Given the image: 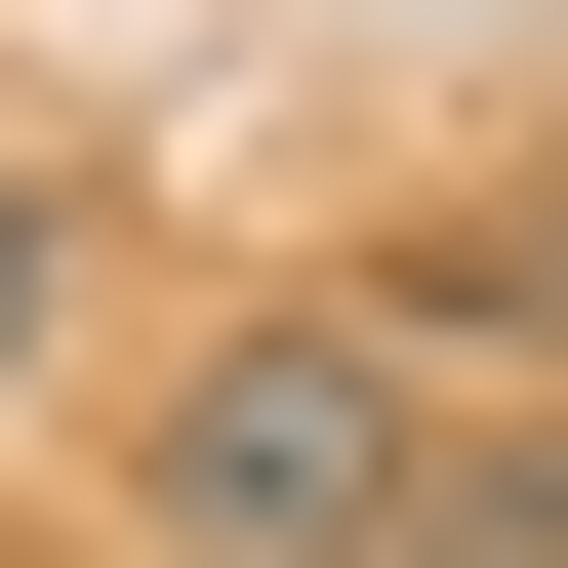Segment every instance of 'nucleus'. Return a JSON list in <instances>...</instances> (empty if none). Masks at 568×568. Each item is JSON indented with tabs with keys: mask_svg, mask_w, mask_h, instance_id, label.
Segmentation results:
<instances>
[{
	"mask_svg": "<svg viewBox=\"0 0 568 568\" xmlns=\"http://www.w3.org/2000/svg\"><path fill=\"white\" fill-rule=\"evenodd\" d=\"M447 568H568V406L528 366H447Z\"/></svg>",
	"mask_w": 568,
	"mask_h": 568,
	"instance_id": "f03ea898",
	"label": "nucleus"
},
{
	"mask_svg": "<svg viewBox=\"0 0 568 568\" xmlns=\"http://www.w3.org/2000/svg\"><path fill=\"white\" fill-rule=\"evenodd\" d=\"M447 366H487L447 284H244L163 366V447H122L163 568H447Z\"/></svg>",
	"mask_w": 568,
	"mask_h": 568,
	"instance_id": "f257e3e1",
	"label": "nucleus"
},
{
	"mask_svg": "<svg viewBox=\"0 0 568 568\" xmlns=\"http://www.w3.org/2000/svg\"><path fill=\"white\" fill-rule=\"evenodd\" d=\"M41 284H82V244H41V203H0V366H41Z\"/></svg>",
	"mask_w": 568,
	"mask_h": 568,
	"instance_id": "7ed1b4c3",
	"label": "nucleus"
}]
</instances>
